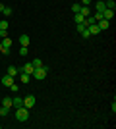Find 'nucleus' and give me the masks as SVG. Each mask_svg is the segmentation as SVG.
<instances>
[{"mask_svg": "<svg viewBox=\"0 0 116 129\" xmlns=\"http://www.w3.org/2000/svg\"><path fill=\"white\" fill-rule=\"evenodd\" d=\"M23 106L25 108H33L35 106V96L33 94H27V96L23 98Z\"/></svg>", "mask_w": 116, "mask_h": 129, "instance_id": "7ed1b4c3", "label": "nucleus"}, {"mask_svg": "<svg viewBox=\"0 0 116 129\" xmlns=\"http://www.w3.org/2000/svg\"><path fill=\"white\" fill-rule=\"evenodd\" d=\"M2 10H4V4H2V2H0V12H2Z\"/></svg>", "mask_w": 116, "mask_h": 129, "instance_id": "c756f323", "label": "nucleus"}, {"mask_svg": "<svg viewBox=\"0 0 116 129\" xmlns=\"http://www.w3.org/2000/svg\"><path fill=\"white\" fill-rule=\"evenodd\" d=\"M6 35H8V31H2V29H0V39H4Z\"/></svg>", "mask_w": 116, "mask_h": 129, "instance_id": "c85d7f7f", "label": "nucleus"}, {"mask_svg": "<svg viewBox=\"0 0 116 129\" xmlns=\"http://www.w3.org/2000/svg\"><path fill=\"white\" fill-rule=\"evenodd\" d=\"M21 71H25V73H29V75H33V71H35V68H33V64L31 62H27V64L21 68Z\"/></svg>", "mask_w": 116, "mask_h": 129, "instance_id": "6e6552de", "label": "nucleus"}, {"mask_svg": "<svg viewBox=\"0 0 116 129\" xmlns=\"http://www.w3.org/2000/svg\"><path fill=\"white\" fill-rule=\"evenodd\" d=\"M95 21H99V19H103V14H101V12H95Z\"/></svg>", "mask_w": 116, "mask_h": 129, "instance_id": "a878e982", "label": "nucleus"}, {"mask_svg": "<svg viewBox=\"0 0 116 129\" xmlns=\"http://www.w3.org/2000/svg\"><path fill=\"white\" fill-rule=\"evenodd\" d=\"M0 52H2V44H0Z\"/></svg>", "mask_w": 116, "mask_h": 129, "instance_id": "7c9ffc66", "label": "nucleus"}, {"mask_svg": "<svg viewBox=\"0 0 116 129\" xmlns=\"http://www.w3.org/2000/svg\"><path fill=\"white\" fill-rule=\"evenodd\" d=\"M29 43H31L29 35H19V44H21V46H29Z\"/></svg>", "mask_w": 116, "mask_h": 129, "instance_id": "9d476101", "label": "nucleus"}, {"mask_svg": "<svg viewBox=\"0 0 116 129\" xmlns=\"http://www.w3.org/2000/svg\"><path fill=\"white\" fill-rule=\"evenodd\" d=\"M8 112H10V108L2 106V108H0V118H4V116H8Z\"/></svg>", "mask_w": 116, "mask_h": 129, "instance_id": "4be33fe9", "label": "nucleus"}, {"mask_svg": "<svg viewBox=\"0 0 116 129\" xmlns=\"http://www.w3.org/2000/svg\"><path fill=\"white\" fill-rule=\"evenodd\" d=\"M27 52H29L27 46H21V48H19V54H21V56H27Z\"/></svg>", "mask_w": 116, "mask_h": 129, "instance_id": "393cba45", "label": "nucleus"}, {"mask_svg": "<svg viewBox=\"0 0 116 129\" xmlns=\"http://www.w3.org/2000/svg\"><path fill=\"white\" fill-rule=\"evenodd\" d=\"M12 83H14V77H12V75H8V73H6V75L2 77V85H4V87H10Z\"/></svg>", "mask_w": 116, "mask_h": 129, "instance_id": "f8f14e48", "label": "nucleus"}, {"mask_svg": "<svg viewBox=\"0 0 116 129\" xmlns=\"http://www.w3.org/2000/svg\"><path fill=\"white\" fill-rule=\"evenodd\" d=\"M19 81H21L23 85H25V83H29V79H31V75H29V73H25V71H19Z\"/></svg>", "mask_w": 116, "mask_h": 129, "instance_id": "9b49d317", "label": "nucleus"}, {"mask_svg": "<svg viewBox=\"0 0 116 129\" xmlns=\"http://www.w3.org/2000/svg\"><path fill=\"white\" fill-rule=\"evenodd\" d=\"M87 31H89V35H99L101 29H99V25H97V23H93V25L87 27Z\"/></svg>", "mask_w": 116, "mask_h": 129, "instance_id": "1a4fd4ad", "label": "nucleus"}, {"mask_svg": "<svg viewBox=\"0 0 116 129\" xmlns=\"http://www.w3.org/2000/svg\"><path fill=\"white\" fill-rule=\"evenodd\" d=\"M31 64H33V68H41V66H43V60H41V58H35Z\"/></svg>", "mask_w": 116, "mask_h": 129, "instance_id": "6ab92c4d", "label": "nucleus"}, {"mask_svg": "<svg viewBox=\"0 0 116 129\" xmlns=\"http://www.w3.org/2000/svg\"><path fill=\"white\" fill-rule=\"evenodd\" d=\"M101 14H103V19H108V21H110L112 17H114V10H110V8H105V10L101 12Z\"/></svg>", "mask_w": 116, "mask_h": 129, "instance_id": "20e7f679", "label": "nucleus"}, {"mask_svg": "<svg viewBox=\"0 0 116 129\" xmlns=\"http://www.w3.org/2000/svg\"><path fill=\"white\" fill-rule=\"evenodd\" d=\"M91 2H93V0H81V6H89Z\"/></svg>", "mask_w": 116, "mask_h": 129, "instance_id": "cd10ccee", "label": "nucleus"}, {"mask_svg": "<svg viewBox=\"0 0 116 129\" xmlns=\"http://www.w3.org/2000/svg\"><path fill=\"white\" fill-rule=\"evenodd\" d=\"M2 106L12 108V98H10V96H4V98H2Z\"/></svg>", "mask_w": 116, "mask_h": 129, "instance_id": "f3484780", "label": "nucleus"}, {"mask_svg": "<svg viewBox=\"0 0 116 129\" xmlns=\"http://www.w3.org/2000/svg\"><path fill=\"white\" fill-rule=\"evenodd\" d=\"M79 14H81L83 17H87L89 14H91V10H89V6H81V10H79Z\"/></svg>", "mask_w": 116, "mask_h": 129, "instance_id": "dca6fc26", "label": "nucleus"}, {"mask_svg": "<svg viewBox=\"0 0 116 129\" xmlns=\"http://www.w3.org/2000/svg\"><path fill=\"white\" fill-rule=\"evenodd\" d=\"M47 73H49V68L43 64L41 68H35V71H33V75H31V77H35L37 81H43L44 77H47Z\"/></svg>", "mask_w": 116, "mask_h": 129, "instance_id": "f03ea898", "label": "nucleus"}, {"mask_svg": "<svg viewBox=\"0 0 116 129\" xmlns=\"http://www.w3.org/2000/svg\"><path fill=\"white\" fill-rule=\"evenodd\" d=\"M0 44H2V48H10V46H12V39L6 35L4 39H0Z\"/></svg>", "mask_w": 116, "mask_h": 129, "instance_id": "0eeeda50", "label": "nucleus"}, {"mask_svg": "<svg viewBox=\"0 0 116 129\" xmlns=\"http://www.w3.org/2000/svg\"><path fill=\"white\" fill-rule=\"evenodd\" d=\"M0 29H2V31H6V29H8V21H6V19H2V21H0Z\"/></svg>", "mask_w": 116, "mask_h": 129, "instance_id": "b1692460", "label": "nucleus"}, {"mask_svg": "<svg viewBox=\"0 0 116 129\" xmlns=\"http://www.w3.org/2000/svg\"><path fill=\"white\" fill-rule=\"evenodd\" d=\"M105 6H106V8H110V10H114V8H116V2H114V0H106Z\"/></svg>", "mask_w": 116, "mask_h": 129, "instance_id": "a211bd4d", "label": "nucleus"}, {"mask_svg": "<svg viewBox=\"0 0 116 129\" xmlns=\"http://www.w3.org/2000/svg\"><path fill=\"white\" fill-rule=\"evenodd\" d=\"M81 10V4H79V2H76V4H72V12L74 14H77V12Z\"/></svg>", "mask_w": 116, "mask_h": 129, "instance_id": "412c9836", "label": "nucleus"}, {"mask_svg": "<svg viewBox=\"0 0 116 129\" xmlns=\"http://www.w3.org/2000/svg\"><path fill=\"white\" fill-rule=\"evenodd\" d=\"M74 19H76V23H83V19H85V17H83L81 14H79V12H77L76 16H74Z\"/></svg>", "mask_w": 116, "mask_h": 129, "instance_id": "aec40b11", "label": "nucleus"}, {"mask_svg": "<svg viewBox=\"0 0 116 129\" xmlns=\"http://www.w3.org/2000/svg\"><path fill=\"white\" fill-rule=\"evenodd\" d=\"M8 75L17 77V75H19V68H16V66H10V68H8Z\"/></svg>", "mask_w": 116, "mask_h": 129, "instance_id": "ddd939ff", "label": "nucleus"}, {"mask_svg": "<svg viewBox=\"0 0 116 129\" xmlns=\"http://www.w3.org/2000/svg\"><path fill=\"white\" fill-rule=\"evenodd\" d=\"M105 8H106V6H105L103 0H95V10H97V12H103Z\"/></svg>", "mask_w": 116, "mask_h": 129, "instance_id": "4468645a", "label": "nucleus"}, {"mask_svg": "<svg viewBox=\"0 0 116 129\" xmlns=\"http://www.w3.org/2000/svg\"><path fill=\"white\" fill-rule=\"evenodd\" d=\"M0 60H2V54H0Z\"/></svg>", "mask_w": 116, "mask_h": 129, "instance_id": "2f4dec72", "label": "nucleus"}, {"mask_svg": "<svg viewBox=\"0 0 116 129\" xmlns=\"http://www.w3.org/2000/svg\"><path fill=\"white\" fill-rule=\"evenodd\" d=\"M2 14H4V16H12V8H10V6H4Z\"/></svg>", "mask_w": 116, "mask_h": 129, "instance_id": "5701e85b", "label": "nucleus"}, {"mask_svg": "<svg viewBox=\"0 0 116 129\" xmlns=\"http://www.w3.org/2000/svg\"><path fill=\"white\" fill-rule=\"evenodd\" d=\"M10 89H12V91H14V92H17V89H19V87H17L16 83H12V85H10Z\"/></svg>", "mask_w": 116, "mask_h": 129, "instance_id": "bb28decb", "label": "nucleus"}, {"mask_svg": "<svg viewBox=\"0 0 116 129\" xmlns=\"http://www.w3.org/2000/svg\"><path fill=\"white\" fill-rule=\"evenodd\" d=\"M97 25H99L101 31H106V29L110 27V21H108V19H99V21H97Z\"/></svg>", "mask_w": 116, "mask_h": 129, "instance_id": "39448f33", "label": "nucleus"}, {"mask_svg": "<svg viewBox=\"0 0 116 129\" xmlns=\"http://www.w3.org/2000/svg\"><path fill=\"white\" fill-rule=\"evenodd\" d=\"M23 106V98L21 96H12V108H19Z\"/></svg>", "mask_w": 116, "mask_h": 129, "instance_id": "423d86ee", "label": "nucleus"}, {"mask_svg": "<svg viewBox=\"0 0 116 129\" xmlns=\"http://www.w3.org/2000/svg\"><path fill=\"white\" fill-rule=\"evenodd\" d=\"M93 23H97V21H95V17H93V16H87L85 19H83V25H85V27L93 25Z\"/></svg>", "mask_w": 116, "mask_h": 129, "instance_id": "2eb2a0df", "label": "nucleus"}, {"mask_svg": "<svg viewBox=\"0 0 116 129\" xmlns=\"http://www.w3.org/2000/svg\"><path fill=\"white\" fill-rule=\"evenodd\" d=\"M16 119L17 121H27L29 119V108H25V106L16 108Z\"/></svg>", "mask_w": 116, "mask_h": 129, "instance_id": "f257e3e1", "label": "nucleus"}]
</instances>
